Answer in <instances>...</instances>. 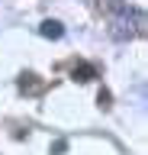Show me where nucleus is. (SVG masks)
Here are the masks:
<instances>
[{
    "label": "nucleus",
    "instance_id": "f257e3e1",
    "mask_svg": "<svg viewBox=\"0 0 148 155\" xmlns=\"http://www.w3.org/2000/svg\"><path fill=\"white\" fill-rule=\"evenodd\" d=\"M145 26V16L132 7H122V3H113V13H109V36L119 39V42H126L132 39L135 32H142Z\"/></svg>",
    "mask_w": 148,
    "mask_h": 155
},
{
    "label": "nucleus",
    "instance_id": "f03ea898",
    "mask_svg": "<svg viewBox=\"0 0 148 155\" xmlns=\"http://www.w3.org/2000/svg\"><path fill=\"white\" fill-rule=\"evenodd\" d=\"M71 78H74V81H80V84H87V81H93V78H97V71H93V65H87V61H80V65H74Z\"/></svg>",
    "mask_w": 148,
    "mask_h": 155
},
{
    "label": "nucleus",
    "instance_id": "7ed1b4c3",
    "mask_svg": "<svg viewBox=\"0 0 148 155\" xmlns=\"http://www.w3.org/2000/svg\"><path fill=\"white\" fill-rule=\"evenodd\" d=\"M39 32L45 39H61V36H65V26H61L58 19H45V23L39 26Z\"/></svg>",
    "mask_w": 148,
    "mask_h": 155
}]
</instances>
